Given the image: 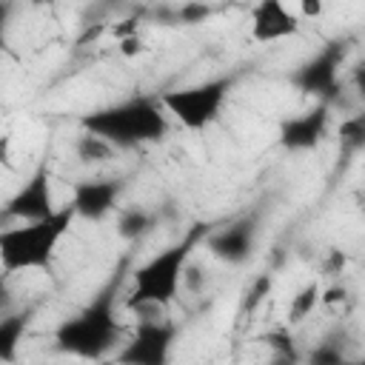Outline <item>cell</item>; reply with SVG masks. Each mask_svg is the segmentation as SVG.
Returning <instances> with one entry per match:
<instances>
[{"mask_svg":"<svg viewBox=\"0 0 365 365\" xmlns=\"http://www.w3.org/2000/svg\"><path fill=\"white\" fill-rule=\"evenodd\" d=\"M356 86H359V91L365 94V66H362V68L356 71Z\"/></svg>","mask_w":365,"mask_h":365,"instance_id":"obj_19","label":"cell"},{"mask_svg":"<svg viewBox=\"0 0 365 365\" xmlns=\"http://www.w3.org/2000/svg\"><path fill=\"white\" fill-rule=\"evenodd\" d=\"M299 3V11H302V17H319L322 11H325V0H297Z\"/></svg>","mask_w":365,"mask_h":365,"instance_id":"obj_17","label":"cell"},{"mask_svg":"<svg viewBox=\"0 0 365 365\" xmlns=\"http://www.w3.org/2000/svg\"><path fill=\"white\" fill-rule=\"evenodd\" d=\"M325 125H328V108L317 106L308 114H299V117L288 120L279 131V143L285 148H311L322 140Z\"/></svg>","mask_w":365,"mask_h":365,"instance_id":"obj_11","label":"cell"},{"mask_svg":"<svg viewBox=\"0 0 365 365\" xmlns=\"http://www.w3.org/2000/svg\"><path fill=\"white\" fill-rule=\"evenodd\" d=\"M54 194H51V168L43 160L34 174L17 188V194L6 202V217L14 220H43L48 214H54Z\"/></svg>","mask_w":365,"mask_h":365,"instance_id":"obj_6","label":"cell"},{"mask_svg":"<svg viewBox=\"0 0 365 365\" xmlns=\"http://www.w3.org/2000/svg\"><path fill=\"white\" fill-rule=\"evenodd\" d=\"M317 302H319V285L311 282L305 291H299V294L294 297V302H291V308H288V319H291V322H299L302 317H308V314L314 311Z\"/></svg>","mask_w":365,"mask_h":365,"instance_id":"obj_13","label":"cell"},{"mask_svg":"<svg viewBox=\"0 0 365 365\" xmlns=\"http://www.w3.org/2000/svg\"><path fill=\"white\" fill-rule=\"evenodd\" d=\"M74 217H77V208L74 202H68L43 220H26V225L20 228H3L0 231L3 268L9 274L26 271V268H46Z\"/></svg>","mask_w":365,"mask_h":365,"instance_id":"obj_1","label":"cell"},{"mask_svg":"<svg viewBox=\"0 0 365 365\" xmlns=\"http://www.w3.org/2000/svg\"><path fill=\"white\" fill-rule=\"evenodd\" d=\"M117 48H120L123 57H140V54L145 51V43H143V37L134 31V34H128V37H120V40H117Z\"/></svg>","mask_w":365,"mask_h":365,"instance_id":"obj_16","label":"cell"},{"mask_svg":"<svg viewBox=\"0 0 365 365\" xmlns=\"http://www.w3.org/2000/svg\"><path fill=\"white\" fill-rule=\"evenodd\" d=\"M20 331H23V317H9L0 322V356L3 359L11 356V348L17 345Z\"/></svg>","mask_w":365,"mask_h":365,"instance_id":"obj_14","label":"cell"},{"mask_svg":"<svg viewBox=\"0 0 365 365\" xmlns=\"http://www.w3.org/2000/svg\"><path fill=\"white\" fill-rule=\"evenodd\" d=\"M297 31H299V23L282 0H257L254 3V9H251V37L257 43L285 40Z\"/></svg>","mask_w":365,"mask_h":365,"instance_id":"obj_7","label":"cell"},{"mask_svg":"<svg viewBox=\"0 0 365 365\" xmlns=\"http://www.w3.org/2000/svg\"><path fill=\"white\" fill-rule=\"evenodd\" d=\"M174 339V328L165 322H143L137 336L128 342V348L120 354L123 362H145V365H157L168 356Z\"/></svg>","mask_w":365,"mask_h":365,"instance_id":"obj_8","label":"cell"},{"mask_svg":"<svg viewBox=\"0 0 365 365\" xmlns=\"http://www.w3.org/2000/svg\"><path fill=\"white\" fill-rule=\"evenodd\" d=\"M339 137H342L348 145H362V143H365V114H356V117H351L348 123H342Z\"/></svg>","mask_w":365,"mask_h":365,"instance_id":"obj_15","label":"cell"},{"mask_svg":"<svg viewBox=\"0 0 365 365\" xmlns=\"http://www.w3.org/2000/svg\"><path fill=\"white\" fill-rule=\"evenodd\" d=\"M342 48L339 46H328L325 51H319L314 60H308L297 74L294 83L308 91V94H331L336 86V66H339Z\"/></svg>","mask_w":365,"mask_h":365,"instance_id":"obj_9","label":"cell"},{"mask_svg":"<svg viewBox=\"0 0 365 365\" xmlns=\"http://www.w3.org/2000/svg\"><path fill=\"white\" fill-rule=\"evenodd\" d=\"M120 194V185L114 180H88L74 185V208L77 217H88V220H100L103 214H108L114 208V200Z\"/></svg>","mask_w":365,"mask_h":365,"instance_id":"obj_10","label":"cell"},{"mask_svg":"<svg viewBox=\"0 0 365 365\" xmlns=\"http://www.w3.org/2000/svg\"><path fill=\"white\" fill-rule=\"evenodd\" d=\"M251 242H254V225H251V220H242V222H234L231 228H222L220 234H214L211 251L222 259L240 262L251 251Z\"/></svg>","mask_w":365,"mask_h":365,"instance_id":"obj_12","label":"cell"},{"mask_svg":"<svg viewBox=\"0 0 365 365\" xmlns=\"http://www.w3.org/2000/svg\"><path fill=\"white\" fill-rule=\"evenodd\" d=\"M228 80H208L200 86H188V88H174L165 91L160 97V106L177 117L180 125L200 131L205 125H211L220 117V108L225 103L228 94Z\"/></svg>","mask_w":365,"mask_h":365,"instance_id":"obj_5","label":"cell"},{"mask_svg":"<svg viewBox=\"0 0 365 365\" xmlns=\"http://www.w3.org/2000/svg\"><path fill=\"white\" fill-rule=\"evenodd\" d=\"M34 6H43V3H51V0H31Z\"/></svg>","mask_w":365,"mask_h":365,"instance_id":"obj_20","label":"cell"},{"mask_svg":"<svg viewBox=\"0 0 365 365\" xmlns=\"http://www.w3.org/2000/svg\"><path fill=\"white\" fill-rule=\"evenodd\" d=\"M339 299H345V288H328L325 294H319V302H325V305L339 302Z\"/></svg>","mask_w":365,"mask_h":365,"instance_id":"obj_18","label":"cell"},{"mask_svg":"<svg viewBox=\"0 0 365 365\" xmlns=\"http://www.w3.org/2000/svg\"><path fill=\"white\" fill-rule=\"evenodd\" d=\"M200 234H205V228H194L191 234H185L180 242L168 245L165 251H160L157 257H151L143 268L134 271V288L125 299L128 308H145V305H168L182 285V271L188 265V257L200 240Z\"/></svg>","mask_w":365,"mask_h":365,"instance_id":"obj_3","label":"cell"},{"mask_svg":"<svg viewBox=\"0 0 365 365\" xmlns=\"http://www.w3.org/2000/svg\"><path fill=\"white\" fill-rule=\"evenodd\" d=\"M114 291L117 282H111L106 291H100L77 317L66 319L57 328L60 348L80 354V356H100L106 348L117 342V317H114Z\"/></svg>","mask_w":365,"mask_h":365,"instance_id":"obj_4","label":"cell"},{"mask_svg":"<svg viewBox=\"0 0 365 365\" xmlns=\"http://www.w3.org/2000/svg\"><path fill=\"white\" fill-rule=\"evenodd\" d=\"M83 128L88 134L103 137L114 148H131L140 143L160 140L165 134V117L160 114V103L151 100H125L94 114L83 117Z\"/></svg>","mask_w":365,"mask_h":365,"instance_id":"obj_2","label":"cell"}]
</instances>
